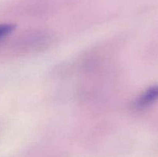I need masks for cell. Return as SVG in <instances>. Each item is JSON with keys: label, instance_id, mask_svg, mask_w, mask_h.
I'll list each match as a JSON object with an SVG mask.
<instances>
[{"label": "cell", "instance_id": "6da1fadb", "mask_svg": "<svg viewBox=\"0 0 158 157\" xmlns=\"http://www.w3.org/2000/svg\"><path fill=\"white\" fill-rule=\"evenodd\" d=\"M158 99V85L151 86L140 95L135 103V107L143 109L156 102Z\"/></svg>", "mask_w": 158, "mask_h": 157}, {"label": "cell", "instance_id": "7a4b0ae2", "mask_svg": "<svg viewBox=\"0 0 158 157\" xmlns=\"http://www.w3.org/2000/svg\"><path fill=\"white\" fill-rule=\"evenodd\" d=\"M15 26L12 24H0V40L3 39L13 31Z\"/></svg>", "mask_w": 158, "mask_h": 157}]
</instances>
